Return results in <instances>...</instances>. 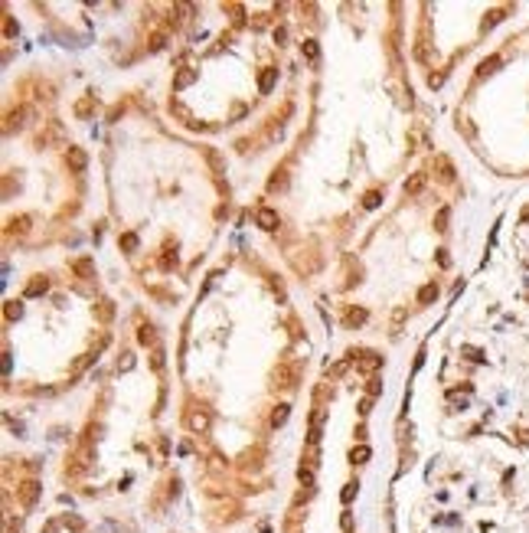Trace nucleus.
Masks as SVG:
<instances>
[{
	"mask_svg": "<svg viewBox=\"0 0 529 533\" xmlns=\"http://www.w3.org/2000/svg\"><path fill=\"white\" fill-rule=\"evenodd\" d=\"M16 497H20V504H23V507H33V504H36V497H39V484H36V481H23V484L16 487Z\"/></svg>",
	"mask_w": 529,
	"mask_h": 533,
	"instance_id": "nucleus-1",
	"label": "nucleus"
},
{
	"mask_svg": "<svg viewBox=\"0 0 529 533\" xmlns=\"http://www.w3.org/2000/svg\"><path fill=\"white\" fill-rule=\"evenodd\" d=\"M255 223L264 229V232H274V229H278V213L268 210V206H262V210L255 213Z\"/></svg>",
	"mask_w": 529,
	"mask_h": 533,
	"instance_id": "nucleus-2",
	"label": "nucleus"
},
{
	"mask_svg": "<svg viewBox=\"0 0 529 533\" xmlns=\"http://www.w3.org/2000/svg\"><path fill=\"white\" fill-rule=\"evenodd\" d=\"M66 160H69V167L75 173H82V170H85V164H88V157H85V151H82V148H69Z\"/></svg>",
	"mask_w": 529,
	"mask_h": 533,
	"instance_id": "nucleus-3",
	"label": "nucleus"
},
{
	"mask_svg": "<svg viewBox=\"0 0 529 533\" xmlns=\"http://www.w3.org/2000/svg\"><path fill=\"white\" fill-rule=\"evenodd\" d=\"M274 380H278V386H294V380H297V373H294V367H278L274 370Z\"/></svg>",
	"mask_w": 529,
	"mask_h": 533,
	"instance_id": "nucleus-4",
	"label": "nucleus"
},
{
	"mask_svg": "<svg viewBox=\"0 0 529 533\" xmlns=\"http://www.w3.org/2000/svg\"><path fill=\"white\" fill-rule=\"evenodd\" d=\"M425 180H428V177H425V173H412V177H408V180H405V193H408V196H415V193H421V190H425Z\"/></svg>",
	"mask_w": 529,
	"mask_h": 533,
	"instance_id": "nucleus-5",
	"label": "nucleus"
},
{
	"mask_svg": "<svg viewBox=\"0 0 529 533\" xmlns=\"http://www.w3.org/2000/svg\"><path fill=\"white\" fill-rule=\"evenodd\" d=\"M274 78H278V69H264L262 78H258V88L268 95V92H271V85H274Z\"/></svg>",
	"mask_w": 529,
	"mask_h": 533,
	"instance_id": "nucleus-6",
	"label": "nucleus"
},
{
	"mask_svg": "<svg viewBox=\"0 0 529 533\" xmlns=\"http://www.w3.org/2000/svg\"><path fill=\"white\" fill-rule=\"evenodd\" d=\"M379 363H382V357H376L373 350L359 353V367H363V370H376V367H379Z\"/></svg>",
	"mask_w": 529,
	"mask_h": 533,
	"instance_id": "nucleus-7",
	"label": "nucleus"
},
{
	"mask_svg": "<svg viewBox=\"0 0 529 533\" xmlns=\"http://www.w3.org/2000/svg\"><path fill=\"white\" fill-rule=\"evenodd\" d=\"M206 160H209V164H212V170H216L219 177L226 173V164H222V157H219V154H216V151H212V148H206Z\"/></svg>",
	"mask_w": 529,
	"mask_h": 533,
	"instance_id": "nucleus-8",
	"label": "nucleus"
},
{
	"mask_svg": "<svg viewBox=\"0 0 529 533\" xmlns=\"http://www.w3.org/2000/svg\"><path fill=\"white\" fill-rule=\"evenodd\" d=\"M206 425H209V416H206V412H193V416H190V429L202 432Z\"/></svg>",
	"mask_w": 529,
	"mask_h": 533,
	"instance_id": "nucleus-9",
	"label": "nucleus"
},
{
	"mask_svg": "<svg viewBox=\"0 0 529 533\" xmlns=\"http://www.w3.org/2000/svg\"><path fill=\"white\" fill-rule=\"evenodd\" d=\"M438 298V285H425V288L418 291V301L421 305H428V301H435Z\"/></svg>",
	"mask_w": 529,
	"mask_h": 533,
	"instance_id": "nucleus-10",
	"label": "nucleus"
},
{
	"mask_svg": "<svg viewBox=\"0 0 529 533\" xmlns=\"http://www.w3.org/2000/svg\"><path fill=\"white\" fill-rule=\"evenodd\" d=\"M288 409L291 406H278V409H274V412H271V425H284V422H288Z\"/></svg>",
	"mask_w": 529,
	"mask_h": 533,
	"instance_id": "nucleus-11",
	"label": "nucleus"
},
{
	"mask_svg": "<svg viewBox=\"0 0 529 533\" xmlns=\"http://www.w3.org/2000/svg\"><path fill=\"white\" fill-rule=\"evenodd\" d=\"M75 272L82 275V278H88V275H92V259H78L75 262Z\"/></svg>",
	"mask_w": 529,
	"mask_h": 533,
	"instance_id": "nucleus-12",
	"label": "nucleus"
},
{
	"mask_svg": "<svg viewBox=\"0 0 529 533\" xmlns=\"http://www.w3.org/2000/svg\"><path fill=\"white\" fill-rule=\"evenodd\" d=\"M193 78H196V72H180V76H177V82H173V88H183V85H190Z\"/></svg>",
	"mask_w": 529,
	"mask_h": 533,
	"instance_id": "nucleus-13",
	"label": "nucleus"
},
{
	"mask_svg": "<svg viewBox=\"0 0 529 533\" xmlns=\"http://www.w3.org/2000/svg\"><path fill=\"white\" fill-rule=\"evenodd\" d=\"M10 226H13V232H20V235H23L26 229H30V216H20V220H13Z\"/></svg>",
	"mask_w": 529,
	"mask_h": 533,
	"instance_id": "nucleus-14",
	"label": "nucleus"
},
{
	"mask_svg": "<svg viewBox=\"0 0 529 533\" xmlns=\"http://www.w3.org/2000/svg\"><path fill=\"white\" fill-rule=\"evenodd\" d=\"M39 291H46V278H33L30 288H26V295H39Z\"/></svg>",
	"mask_w": 529,
	"mask_h": 533,
	"instance_id": "nucleus-15",
	"label": "nucleus"
},
{
	"mask_svg": "<svg viewBox=\"0 0 529 533\" xmlns=\"http://www.w3.org/2000/svg\"><path fill=\"white\" fill-rule=\"evenodd\" d=\"M363 206H366V210L379 206V193H376V190H369V193H366V200H363Z\"/></svg>",
	"mask_w": 529,
	"mask_h": 533,
	"instance_id": "nucleus-16",
	"label": "nucleus"
},
{
	"mask_svg": "<svg viewBox=\"0 0 529 533\" xmlns=\"http://www.w3.org/2000/svg\"><path fill=\"white\" fill-rule=\"evenodd\" d=\"M448 216H451L448 210H441V213H438V223H435V229H438V232H444V229H448Z\"/></svg>",
	"mask_w": 529,
	"mask_h": 533,
	"instance_id": "nucleus-17",
	"label": "nucleus"
},
{
	"mask_svg": "<svg viewBox=\"0 0 529 533\" xmlns=\"http://www.w3.org/2000/svg\"><path fill=\"white\" fill-rule=\"evenodd\" d=\"M304 53H307V59H317V43H314V39H307V43H304Z\"/></svg>",
	"mask_w": 529,
	"mask_h": 533,
	"instance_id": "nucleus-18",
	"label": "nucleus"
},
{
	"mask_svg": "<svg viewBox=\"0 0 529 533\" xmlns=\"http://www.w3.org/2000/svg\"><path fill=\"white\" fill-rule=\"evenodd\" d=\"M366 458H369V448H366V445L353 448V461H366Z\"/></svg>",
	"mask_w": 529,
	"mask_h": 533,
	"instance_id": "nucleus-19",
	"label": "nucleus"
},
{
	"mask_svg": "<svg viewBox=\"0 0 529 533\" xmlns=\"http://www.w3.org/2000/svg\"><path fill=\"white\" fill-rule=\"evenodd\" d=\"M20 314H23V307L16 305V301H10V305H7V317L13 321V317H20Z\"/></svg>",
	"mask_w": 529,
	"mask_h": 533,
	"instance_id": "nucleus-20",
	"label": "nucleus"
},
{
	"mask_svg": "<svg viewBox=\"0 0 529 533\" xmlns=\"http://www.w3.org/2000/svg\"><path fill=\"white\" fill-rule=\"evenodd\" d=\"M140 344H154V327H140Z\"/></svg>",
	"mask_w": 529,
	"mask_h": 533,
	"instance_id": "nucleus-21",
	"label": "nucleus"
},
{
	"mask_svg": "<svg viewBox=\"0 0 529 533\" xmlns=\"http://www.w3.org/2000/svg\"><path fill=\"white\" fill-rule=\"evenodd\" d=\"M121 245H125V249H137V235H121Z\"/></svg>",
	"mask_w": 529,
	"mask_h": 533,
	"instance_id": "nucleus-22",
	"label": "nucleus"
},
{
	"mask_svg": "<svg viewBox=\"0 0 529 533\" xmlns=\"http://www.w3.org/2000/svg\"><path fill=\"white\" fill-rule=\"evenodd\" d=\"M353 497H356V484H346V487H343V501L350 504Z\"/></svg>",
	"mask_w": 529,
	"mask_h": 533,
	"instance_id": "nucleus-23",
	"label": "nucleus"
},
{
	"mask_svg": "<svg viewBox=\"0 0 529 533\" xmlns=\"http://www.w3.org/2000/svg\"><path fill=\"white\" fill-rule=\"evenodd\" d=\"M98 317H101V321H108V317H111V305H108V301H101V307H98Z\"/></svg>",
	"mask_w": 529,
	"mask_h": 533,
	"instance_id": "nucleus-24",
	"label": "nucleus"
},
{
	"mask_svg": "<svg viewBox=\"0 0 529 533\" xmlns=\"http://www.w3.org/2000/svg\"><path fill=\"white\" fill-rule=\"evenodd\" d=\"M363 317H366L363 311H350V324H359V321H363Z\"/></svg>",
	"mask_w": 529,
	"mask_h": 533,
	"instance_id": "nucleus-25",
	"label": "nucleus"
}]
</instances>
